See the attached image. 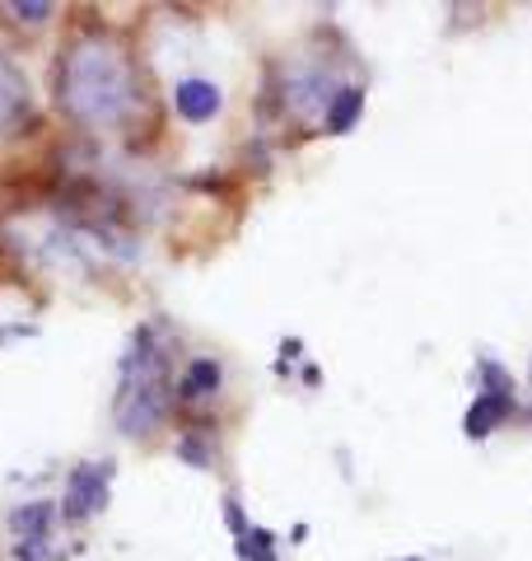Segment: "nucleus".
Returning a JSON list of instances; mask_svg holds the SVG:
<instances>
[{
  "label": "nucleus",
  "instance_id": "0eeeda50",
  "mask_svg": "<svg viewBox=\"0 0 532 561\" xmlns=\"http://www.w3.org/2000/svg\"><path fill=\"white\" fill-rule=\"evenodd\" d=\"M220 389H224V365L216 356H197V360H187L183 379H177V402L201 408V402H216Z\"/></svg>",
  "mask_w": 532,
  "mask_h": 561
},
{
  "label": "nucleus",
  "instance_id": "9b49d317",
  "mask_svg": "<svg viewBox=\"0 0 532 561\" xmlns=\"http://www.w3.org/2000/svg\"><path fill=\"white\" fill-rule=\"evenodd\" d=\"M14 561H57L51 557V538H33V542H10Z\"/></svg>",
  "mask_w": 532,
  "mask_h": 561
},
{
  "label": "nucleus",
  "instance_id": "ddd939ff",
  "mask_svg": "<svg viewBox=\"0 0 532 561\" xmlns=\"http://www.w3.org/2000/svg\"><path fill=\"white\" fill-rule=\"evenodd\" d=\"M406 561H416V557H406Z\"/></svg>",
  "mask_w": 532,
  "mask_h": 561
},
{
  "label": "nucleus",
  "instance_id": "20e7f679",
  "mask_svg": "<svg viewBox=\"0 0 532 561\" xmlns=\"http://www.w3.org/2000/svg\"><path fill=\"white\" fill-rule=\"evenodd\" d=\"M33 122V99H28V84L20 76L5 51H0V136H20Z\"/></svg>",
  "mask_w": 532,
  "mask_h": 561
},
{
  "label": "nucleus",
  "instance_id": "1a4fd4ad",
  "mask_svg": "<svg viewBox=\"0 0 532 561\" xmlns=\"http://www.w3.org/2000/svg\"><path fill=\"white\" fill-rule=\"evenodd\" d=\"M360 113H365V90H360V84H342V90L332 94L327 113H323L327 136H346V131H355V122H360Z\"/></svg>",
  "mask_w": 532,
  "mask_h": 561
},
{
  "label": "nucleus",
  "instance_id": "f03ea898",
  "mask_svg": "<svg viewBox=\"0 0 532 561\" xmlns=\"http://www.w3.org/2000/svg\"><path fill=\"white\" fill-rule=\"evenodd\" d=\"M173 379H169V342L159 323H140L131 332L127 351L117 365V398H113V421L122 435L146 440L164 426L173 408Z\"/></svg>",
  "mask_w": 532,
  "mask_h": 561
},
{
  "label": "nucleus",
  "instance_id": "9d476101",
  "mask_svg": "<svg viewBox=\"0 0 532 561\" xmlns=\"http://www.w3.org/2000/svg\"><path fill=\"white\" fill-rule=\"evenodd\" d=\"M234 548L243 561H276V538L266 529H253V524L243 534H234Z\"/></svg>",
  "mask_w": 532,
  "mask_h": 561
},
{
  "label": "nucleus",
  "instance_id": "f8f14e48",
  "mask_svg": "<svg viewBox=\"0 0 532 561\" xmlns=\"http://www.w3.org/2000/svg\"><path fill=\"white\" fill-rule=\"evenodd\" d=\"M10 14H14V20H24V24H47L51 5H43V0H14Z\"/></svg>",
  "mask_w": 532,
  "mask_h": 561
},
{
  "label": "nucleus",
  "instance_id": "7ed1b4c3",
  "mask_svg": "<svg viewBox=\"0 0 532 561\" xmlns=\"http://www.w3.org/2000/svg\"><path fill=\"white\" fill-rule=\"evenodd\" d=\"M113 459H94V463H76L66 472V491H61V519L66 524H84L108 511L113 501Z\"/></svg>",
  "mask_w": 532,
  "mask_h": 561
},
{
  "label": "nucleus",
  "instance_id": "f257e3e1",
  "mask_svg": "<svg viewBox=\"0 0 532 561\" xmlns=\"http://www.w3.org/2000/svg\"><path fill=\"white\" fill-rule=\"evenodd\" d=\"M51 94L57 108L84 131H113L127 127L140 103V76L131 51L122 47L108 28L76 33L57 66H51Z\"/></svg>",
  "mask_w": 532,
  "mask_h": 561
},
{
  "label": "nucleus",
  "instance_id": "6e6552de",
  "mask_svg": "<svg viewBox=\"0 0 532 561\" xmlns=\"http://www.w3.org/2000/svg\"><path fill=\"white\" fill-rule=\"evenodd\" d=\"M57 519H61V505H57V501H24V505H14V511L5 515L14 542L51 538V529H57Z\"/></svg>",
  "mask_w": 532,
  "mask_h": 561
},
{
  "label": "nucleus",
  "instance_id": "423d86ee",
  "mask_svg": "<svg viewBox=\"0 0 532 561\" xmlns=\"http://www.w3.org/2000/svg\"><path fill=\"white\" fill-rule=\"evenodd\" d=\"M509 416H513V389L509 393H500V389H476V402H472L467 416H463V431H467V440H486V435L500 431Z\"/></svg>",
  "mask_w": 532,
  "mask_h": 561
},
{
  "label": "nucleus",
  "instance_id": "39448f33",
  "mask_svg": "<svg viewBox=\"0 0 532 561\" xmlns=\"http://www.w3.org/2000/svg\"><path fill=\"white\" fill-rule=\"evenodd\" d=\"M173 108H177V117H183V122H192V127H201V122L220 117L224 94H220V84H216V80L187 76V80H177V90H173Z\"/></svg>",
  "mask_w": 532,
  "mask_h": 561
}]
</instances>
